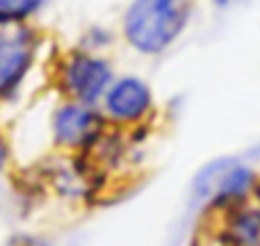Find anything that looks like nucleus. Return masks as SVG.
Returning a JSON list of instances; mask_svg holds the SVG:
<instances>
[{"mask_svg": "<svg viewBox=\"0 0 260 246\" xmlns=\"http://www.w3.org/2000/svg\"><path fill=\"white\" fill-rule=\"evenodd\" d=\"M189 16L187 3L139 0L123 14V37L135 50L157 55L167 50L183 32Z\"/></svg>", "mask_w": 260, "mask_h": 246, "instance_id": "1", "label": "nucleus"}, {"mask_svg": "<svg viewBox=\"0 0 260 246\" xmlns=\"http://www.w3.org/2000/svg\"><path fill=\"white\" fill-rule=\"evenodd\" d=\"M112 68L105 59L89 53H71L59 66V87L71 100L94 105L112 87Z\"/></svg>", "mask_w": 260, "mask_h": 246, "instance_id": "2", "label": "nucleus"}, {"mask_svg": "<svg viewBox=\"0 0 260 246\" xmlns=\"http://www.w3.org/2000/svg\"><path fill=\"white\" fill-rule=\"evenodd\" d=\"M108 119L101 117L91 105L67 100L53 114V137L59 146L71 151H91L103 142Z\"/></svg>", "mask_w": 260, "mask_h": 246, "instance_id": "3", "label": "nucleus"}, {"mask_svg": "<svg viewBox=\"0 0 260 246\" xmlns=\"http://www.w3.org/2000/svg\"><path fill=\"white\" fill-rule=\"evenodd\" d=\"M39 34L27 25L0 27V98L9 96L32 68Z\"/></svg>", "mask_w": 260, "mask_h": 246, "instance_id": "4", "label": "nucleus"}, {"mask_svg": "<svg viewBox=\"0 0 260 246\" xmlns=\"http://www.w3.org/2000/svg\"><path fill=\"white\" fill-rule=\"evenodd\" d=\"M253 187V173L247 166H240L231 160H219L203 169L197 178L194 192L206 198L210 205H226L235 203Z\"/></svg>", "mask_w": 260, "mask_h": 246, "instance_id": "5", "label": "nucleus"}, {"mask_svg": "<svg viewBox=\"0 0 260 246\" xmlns=\"http://www.w3.org/2000/svg\"><path fill=\"white\" fill-rule=\"evenodd\" d=\"M105 119L117 125H137L148 117L153 108L151 89L139 78H121L114 80L103 98Z\"/></svg>", "mask_w": 260, "mask_h": 246, "instance_id": "6", "label": "nucleus"}, {"mask_svg": "<svg viewBox=\"0 0 260 246\" xmlns=\"http://www.w3.org/2000/svg\"><path fill=\"white\" fill-rule=\"evenodd\" d=\"M229 242L233 246H260V210H240L231 217Z\"/></svg>", "mask_w": 260, "mask_h": 246, "instance_id": "7", "label": "nucleus"}, {"mask_svg": "<svg viewBox=\"0 0 260 246\" xmlns=\"http://www.w3.org/2000/svg\"><path fill=\"white\" fill-rule=\"evenodd\" d=\"M37 7H41L37 0H0V27L21 25L30 14L37 12Z\"/></svg>", "mask_w": 260, "mask_h": 246, "instance_id": "8", "label": "nucleus"}, {"mask_svg": "<svg viewBox=\"0 0 260 246\" xmlns=\"http://www.w3.org/2000/svg\"><path fill=\"white\" fill-rule=\"evenodd\" d=\"M5 162H7V146H5V142L0 139V171H3Z\"/></svg>", "mask_w": 260, "mask_h": 246, "instance_id": "9", "label": "nucleus"}, {"mask_svg": "<svg viewBox=\"0 0 260 246\" xmlns=\"http://www.w3.org/2000/svg\"><path fill=\"white\" fill-rule=\"evenodd\" d=\"M256 196H258V201H260V183H258V187H256Z\"/></svg>", "mask_w": 260, "mask_h": 246, "instance_id": "10", "label": "nucleus"}]
</instances>
